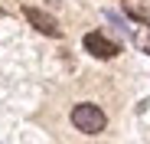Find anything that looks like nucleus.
Listing matches in <instances>:
<instances>
[{"mask_svg": "<svg viewBox=\"0 0 150 144\" xmlns=\"http://www.w3.org/2000/svg\"><path fill=\"white\" fill-rule=\"evenodd\" d=\"M72 125L79 128L82 134H101L108 128V115L98 105H91V102H82V105L72 108Z\"/></svg>", "mask_w": 150, "mask_h": 144, "instance_id": "obj_1", "label": "nucleus"}, {"mask_svg": "<svg viewBox=\"0 0 150 144\" xmlns=\"http://www.w3.org/2000/svg\"><path fill=\"white\" fill-rule=\"evenodd\" d=\"M82 46H85V53H91L95 59H114V56L121 53V46L111 43L105 33H88V36L82 39Z\"/></svg>", "mask_w": 150, "mask_h": 144, "instance_id": "obj_2", "label": "nucleus"}, {"mask_svg": "<svg viewBox=\"0 0 150 144\" xmlns=\"http://www.w3.org/2000/svg\"><path fill=\"white\" fill-rule=\"evenodd\" d=\"M23 16L30 20V26H33V30H39V33H46V36H62V26H59V23H56L52 16H49L46 10L26 7V10H23Z\"/></svg>", "mask_w": 150, "mask_h": 144, "instance_id": "obj_3", "label": "nucleus"}, {"mask_svg": "<svg viewBox=\"0 0 150 144\" xmlns=\"http://www.w3.org/2000/svg\"><path fill=\"white\" fill-rule=\"evenodd\" d=\"M124 13H127V16H134V20H140V23H150V10H144V7H124Z\"/></svg>", "mask_w": 150, "mask_h": 144, "instance_id": "obj_4", "label": "nucleus"}, {"mask_svg": "<svg viewBox=\"0 0 150 144\" xmlns=\"http://www.w3.org/2000/svg\"><path fill=\"white\" fill-rule=\"evenodd\" d=\"M137 46L144 53H150V33H144V36H137Z\"/></svg>", "mask_w": 150, "mask_h": 144, "instance_id": "obj_5", "label": "nucleus"}, {"mask_svg": "<svg viewBox=\"0 0 150 144\" xmlns=\"http://www.w3.org/2000/svg\"><path fill=\"white\" fill-rule=\"evenodd\" d=\"M0 16H4V7H0Z\"/></svg>", "mask_w": 150, "mask_h": 144, "instance_id": "obj_6", "label": "nucleus"}]
</instances>
